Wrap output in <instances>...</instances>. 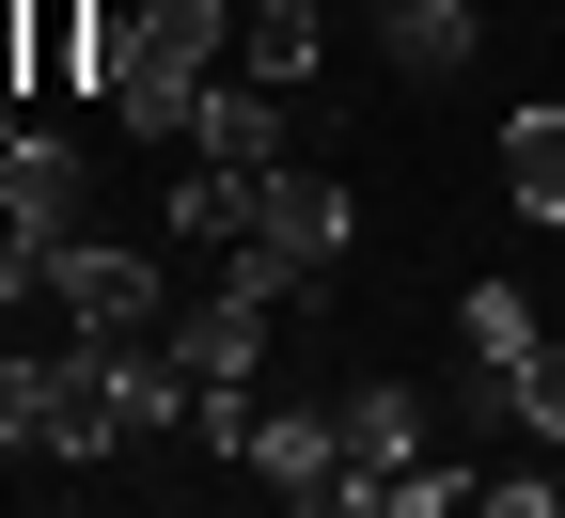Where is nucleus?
I'll return each mask as SVG.
<instances>
[{
	"label": "nucleus",
	"mask_w": 565,
	"mask_h": 518,
	"mask_svg": "<svg viewBox=\"0 0 565 518\" xmlns=\"http://www.w3.org/2000/svg\"><path fill=\"white\" fill-rule=\"evenodd\" d=\"M221 63H236V0H141L126 80H110V126H141V141H173V158H189V110H204Z\"/></svg>",
	"instance_id": "nucleus-1"
},
{
	"label": "nucleus",
	"mask_w": 565,
	"mask_h": 518,
	"mask_svg": "<svg viewBox=\"0 0 565 518\" xmlns=\"http://www.w3.org/2000/svg\"><path fill=\"white\" fill-rule=\"evenodd\" d=\"M0 456H126L110 393H95V346H0Z\"/></svg>",
	"instance_id": "nucleus-2"
},
{
	"label": "nucleus",
	"mask_w": 565,
	"mask_h": 518,
	"mask_svg": "<svg viewBox=\"0 0 565 518\" xmlns=\"http://www.w3.org/2000/svg\"><path fill=\"white\" fill-rule=\"evenodd\" d=\"M0 236H32V252L95 236V141L79 126H17L0 141Z\"/></svg>",
	"instance_id": "nucleus-3"
},
{
	"label": "nucleus",
	"mask_w": 565,
	"mask_h": 518,
	"mask_svg": "<svg viewBox=\"0 0 565 518\" xmlns=\"http://www.w3.org/2000/svg\"><path fill=\"white\" fill-rule=\"evenodd\" d=\"M267 503H345V487H362V472H345V393H282V409H252V456H236Z\"/></svg>",
	"instance_id": "nucleus-4"
},
{
	"label": "nucleus",
	"mask_w": 565,
	"mask_h": 518,
	"mask_svg": "<svg viewBox=\"0 0 565 518\" xmlns=\"http://www.w3.org/2000/svg\"><path fill=\"white\" fill-rule=\"evenodd\" d=\"M47 299H63V330H158L173 299H158V252H110V236H63L47 252Z\"/></svg>",
	"instance_id": "nucleus-5"
},
{
	"label": "nucleus",
	"mask_w": 565,
	"mask_h": 518,
	"mask_svg": "<svg viewBox=\"0 0 565 518\" xmlns=\"http://www.w3.org/2000/svg\"><path fill=\"white\" fill-rule=\"evenodd\" d=\"M252 236L299 267V283H330V267H345V236H362V204H345V173H299V158H282V173L252 189Z\"/></svg>",
	"instance_id": "nucleus-6"
},
{
	"label": "nucleus",
	"mask_w": 565,
	"mask_h": 518,
	"mask_svg": "<svg viewBox=\"0 0 565 518\" xmlns=\"http://www.w3.org/2000/svg\"><path fill=\"white\" fill-rule=\"evenodd\" d=\"M330 393H345V472H362V487H345V518H362L377 472L424 456V393H408V378H330Z\"/></svg>",
	"instance_id": "nucleus-7"
},
{
	"label": "nucleus",
	"mask_w": 565,
	"mask_h": 518,
	"mask_svg": "<svg viewBox=\"0 0 565 518\" xmlns=\"http://www.w3.org/2000/svg\"><path fill=\"white\" fill-rule=\"evenodd\" d=\"M189 158H221V173H282V80H204V110H189Z\"/></svg>",
	"instance_id": "nucleus-8"
},
{
	"label": "nucleus",
	"mask_w": 565,
	"mask_h": 518,
	"mask_svg": "<svg viewBox=\"0 0 565 518\" xmlns=\"http://www.w3.org/2000/svg\"><path fill=\"white\" fill-rule=\"evenodd\" d=\"M173 330V361H189V393H221V378H267V299H189V315H158Z\"/></svg>",
	"instance_id": "nucleus-9"
},
{
	"label": "nucleus",
	"mask_w": 565,
	"mask_h": 518,
	"mask_svg": "<svg viewBox=\"0 0 565 518\" xmlns=\"http://www.w3.org/2000/svg\"><path fill=\"white\" fill-rule=\"evenodd\" d=\"M377 47H393V80H471L487 17L471 0H377Z\"/></svg>",
	"instance_id": "nucleus-10"
},
{
	"label": "nucleus",
	"mask_w": 565,
	"mask_h": 518,
	"mask_svg": "<svg viewBox=\"0 0 565 518\" xmlns=\"http://www.w3.org/2000/svg\"><path fill=\"white\" fill-rule=\"evenodd\" d=\"M471 424H503V440H565V346L487 361V378H471Z\"/></svg>",
	"instance_id": "nucleus-11"
},
{
	"label": "nucleus",
	"mask_w": 565,
	"mask_h": 518,
	"mask_svg": "<svg viewBox=\"0 0 565 518\" xmlns=\"http://www.w3.org/2000/svg\"><path fill=\"white\" fill-rule=\"evenodd\" d=\"M503 204H519V220H550V236H565V95L503 110Z\"/></svg>",
	"instance_id": "nucleus-12"
},
{
	"label": "nucleus",
	"mask_w": 565,
	"mask_h": 518,
	"mask_svg": "<svg viewBox=\"0 0 565 518\" xmlns=\"http://www.w3.org/2000/svg\"><path fill=\"white\" fill-rule=\"evenodd\" d=\"M252 189H267V173L189 158V173H173V236H189V252H236V236H252Z\"/></svg>",
	"instance_id": "nucleus-13"
},
{
	"label": "nucleus",
	"mask_w": 565,
	"mask_h": 518,
	"mask_svg": "<svg viewBox=\"0 0 565 518\" xmlns=\"http://www.w3.org/2000/svg\"><path fill=\"white\" fill-rule=\"evenodd\" d=\"M315 0H236V63H252V80H299V63H315Z\"/></svg>",
	"instance_id": "nucleus-14"
},
{
	"label": "nucleus",
	"mask_w": 565,
	"mask_h": 518,
	"mask_svg": "<svg viewBox=\"0 0 565 518\" xmlns=\"http://www.w3.org/2000/svg\"><path fill=\"white\" fill-rule=\"evenodd\" d=\"M456 346L471 361H519V346H550V315L519 299V283H471V299H456Z\"/></svg>",
	"instance_id": "nucleus-15"
},
{
	"label": "nucleus",
	"mask_w": 565,
	"mask_h": 518,
	"mask_svg": "<svg viewBox=\"0 0 565 518\" xmlns=\"http://www.w3.org/2000/svg\"><path fill=\"white\" fill-rule=\"evenodd\" d=\"M471 518H565V472H550V440H534V456H503V472H487V503Z\"/></svg>",
	"instance_id": "nucleus-16"
}]
</instances>
